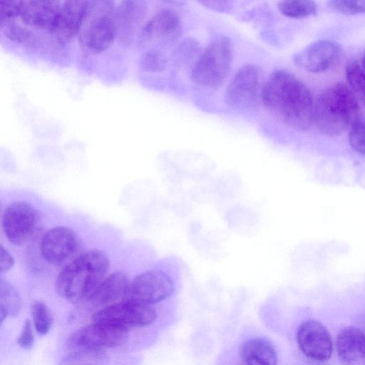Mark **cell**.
Instances as JSON below:
<instances>
[{
  "mask_svg": "<svg viewBox=\"0 0 365 365\" xmlns=\"http://www.w3.org/2000/svg\"><path fill=\"white\" fill-rule=\"evenodd\" d=\"M261 99L274 117L292 128L305 130L313 122L314 103L310 91L286 71L270 74L263 85Z\"/></svg>",
  "mask_w": 365,
  "mask_h": 365,
  "instance_id": "obj_1",
  "label": "cell"
},
{
  "mask_svg": "<svg viewBox=\"0 0 365 365\" xmlns=\"http://www.w3.org/2000/svg\"><path fill=\"white\" fill-rule=\"evenodd\" d=\"M109 267V258L103 251L94 249L82 252L59 272L55 284L56 292L71 302L88 300Z\"/></svg>",
  "mask_w": 365,
  "mask_h": 365,
  "instance_id": "obj_2",
  "label": "cell"
},
{
  "mask_svg": "<svg viewBox=\"0 0 365 365\" xmlns=\"http://www.w3.org/2000/svg\"><path fill=\"white\" fill-rule=\"evenodd\" d=\"M358 100L345 84L338 83L324 91L314 104L313 121L328 136L342 133L356 120Z\"/></svg>",
  "mask_w": 365,
  "mask_h": 365,
  "instance_id": "obj_3",
  "label": "cell"
},
{
  "mask_svg": "<svg viewBox=\"0 0 365 365\" xmlns=\"http://www.w3.org/2000/svg\"><path fill=\"white\" fill-rule=\"evenodd\" d=\"M232 58L230 38L223 35L215 36L195 63L191 71L192 81L208 88L220 86L229 73Z\"/></svg>",
  "mask_w": 365,
  "mask_h": 365,
  "instance_id": "obj_4",
  "label": "cell"
},
{
  "mask_svg": "<svg viewBox=\"0 0 365 365\" xmlns=\"http://www.w3.org/2000/svg\"><path fill=\"white\" fill-rule=\"evenodd\" d=\"M111 1H88L84 19L86 26L80 34L83 46L93 53H100L110 48L115 35V28L110 16Z\"/></svg>",
  "mask_w": 365,
  "mask_h": 365,
  "instance_id": "obj_5",
  "label": "cell"
},
{
  "mask_svg": "<svg viewBox=\"0 0 365 365\" xmlns=\"http://www.w3.org/2000/svg\"><path fill=\"white\" fill-rule=\"evenodd\" d=\"M38 211L30 203L16 201L4 210L1 226L7 240L16 246L28 243L37 231L40 222Z\"/></svg>",
  "mask_w": 365,
  "mask_h": 365,
  "instance_id": "obj_6",
  "label": "cell"
},
{
  "mask_svg": "<svg viewBox=\"0 0 365 365\" xmlns=\"http://www.w3.org/2000/svg\"><path fill=\"white\" fill-rule=\"evenodd\" d=\"M128 335L126 327L94 322L75 331L69 342L78 351L94 352L122 345Z\"/></svg>",
  "mask_w": 365,
  "mask_h": 365,
  "instance_id": "obj_7",
  "label": "cell"
},
{
  "mask_svg": "<svg viewBox=\"0 0 365 365\" xmlns=\"http://www.w3.org/2000/svg\"><path fill=\"white\" fill-rule=\"evenodd\" d=\"M156 318L155 309L150 305L132 299H123L108 305L93 315V322L126 327H145Z\"/></svg>",
  "mask_w": 365,
  "mask_h": 365,
  "instance_id": "obj_8",
  "label": "cell"
},
{
  "mask_svg": "<svg viewBox=\"0 0 365 365\" xmlns=\"http://www.w3.org/2000/svg\"><path fill=\"white\" fill-rule=\"evenodd\" d=\"M261 69L247 64L234 76L225 92L227 103L236 108H248L257 102L262 91Z\"/></svg>",
  "mask_w": 365,
  "mask_h": 365,
  "instance_id": "obj_9",
  "label": "cell"
},
{
  "mask_svg": "<svg viewBox=\"0 0 365 365\" xmlns=\"http://www.w3.org/2000/svg\"><path fill=\"white\" fill-rule=\"evenodd\" d=\"M172 278L157 269L140 273L130 281L125 299L153 304L167 299L173 292Z\"/></svg>",
  "mask_w": 365,
  "mask_h": 365,
  "instance_id": "obj_10",
  "label": "cell"
},
{
  "mask_svg": "<svg viewBox=\"0 0 365 365\" xmlns=\"http://www.w3.org/2000/svg\"><path fill=\"white\" fill-rule=\"evenodd\" d=\"M79 246V237L73 230L65 226H56L43 235L39 252L47 262L61 264L71 259L78 252Z\"/></svg>",
  "mask_w": 365,
  "mask_h": 365,
  "instance_id": "obj_11",
  "label": "cell"
},
{
  "mask_svg": "<svg viewBox=\"0 0 365 365\" xmlns=\"http://www.w3.org/2000/svg\"><path fill=\"white\" fill-rule=\"evenodd\" d=\"M296 339L302 352L312 360L323 362L331 356V336L327 328L315 319L307 320L299 325Z\"/></svg>",
  "mask_w": 365,
  "mask_h": 365,
  "instance_id": "obj_12",
  "label": "cell"
},
{
  "mask_svg": "<svg viewBox=\"0 0 365 365\" xmlns=\"http://www.w3.org/2000/svg\"><path fill=\"white\" fill-rule=\"evenodd\" d=\"M340 55L339 45L333 41L322 40L312 43L296 53L293 61L302 70L320 73L334 66Z\"/></svg>",
  "mask_w": 365,
  "mask_h": 365,
  "instance_id": "obj_13",
  "label": "cell"
},
{
  "mask_svg": "<svg viewBox=\"0 0 365 365\" xmlns=\"http://www.w3.org/2000/svg\"><path fill=\"white\" fill-rule=\"evenodd\" d=\"M61 4L53 1H21L19 18L29 27L51 32Z\"/></svg>",
  "mask_w": 365,
  "mask_h": 365,
  "instance_id": "obj_14",
  "label": "cell"
},
{
  "mask_svg": "<svg viewBox=\"0 0 365 365\" xmlns=\"http://www.w3.org/2000/svg\"><path fill=\"white\" fill-rule=\"evenodd\" d=\"M88 6L85 1H66L61 3L56 22L51 34L58 41L71 39L81 29Z\"/></svg>",
  "mask_w": 365,
  "mask_h": 365,
  "instance_id": "obj_15",
  "label": "cell"
},
{
  "mask_svg": "<svg viewBox=\"0 0 365 365\" xmlns=\"http://www.w3.org/2000/svg\"><path fill=\"white\" fill-rule=\"evenodd\" d=\"M336 348L341 365H365V332L349 326L338 334Z\"/></svg>",
  "mask_w": 365,
  "mask_h": 365,
  "instance_id": "obj_16",
  "label": "cell"
},
{
  "mask_svg": "<svg viewBox=\"0 0 365 365\" xmlns=\"http://www.w3.org/2000/svg\"><path fill=\"white\" fill-rule=\"evenodd\" d=\"M130 281L125 273L117 271L107 274L95 289L89 301L108 306L125 299Z\"/></svg>",
  "mask_w": 365,
  "mask_h": 365,
  "instance_id": "obj_17",
  "label": "cell"
},
{
  "mask_svg": "<svg viewBox=\"0 0 365 365\" xmlns=\"http://www.w3.org/2000/svg\"><path fill=\"white\" fill-rule=\"evenodd\" d=\"M180 29V21L176 13L162 9L145 24L142 34L148 39L170 38L178 34Z\"/></svg>",
  "mask_w": 365,
  "mask_h": 365,
  "instance_id": "obj_18",
  "label": "cell"
},
{
  "mask_svg": "<svg viewBox=\"0 0 365 365\" xmlns=\"http://www.w3.org/2000/svg\"><path fill=\"white\" fill-rule=\"evenodd\" d=\"M241 356L247 365L277 364V356L274 346L262 338L246 341L242 347Z\"/></svg>",
  "mask_w": 365,
  "mask_h": 365,
  "instance_id": "obj_19",
  "label": "cell"
},
{
  "mask_svg": "<svg viewBox=\"0 0 365 365\" xmlns=\"http://www.w3.org/2000/svg\"><path fill=\"white\" fill-rule=\"evenodd\" d=\"M21 301L16 289L6 280L0 279V316L1 324L9 316L18 314Z\"/></svg>",
  "mask_w": 365,
  "mask_h": 365,
  "instance_id": "obj_20",
  "label": "cell"
},
{
  "mask_svg": "<svg viewBox=\"0 0 365 365\" xmlns=\"http://www.w3.org/2000/svg\"><path fill=\"white\" fill-rule=\"evenodd\" d=\"M278 9L289 18L302 19L315 15L317 5L312 1H282L278 4Z\"/></svg>",
  "mask_w": 365,
  "mask_h": 365,
  "instance_id": "obj_21",
  "label": "cell"
},
{
  "mask_svg": "<svg viewBox=\"0 0 365 365\" xmlns=\"http://www.w3.org/2000/svg\"><path fill=\"white\" fill-rule=\"evenodd\" d=\"M346 76L351 91L365 104V71L355 61L349 62L346 67Z\"/></svg>",
  "mask_w": 365,
  "mask_h": 365,
  "instance_id": "obj_22",
  "label": "cell"
},
{
  "mask_svg": "<svg viewBox=\"0 0 365 365\" xmlns=\"http://www.w3.org/2000/svg\"><path fill=\"white\" fill-rule=\"evenodd\" d=\"M31 314L36 331L46 334L51 327L53 318L48 307L42 301H36L31 307Z\"/></svg>",
  "mask_w": 365,
  "mask_h": 365,
  "instance_id": "obj_23",
  "label": "cell"
},
{
  "mask_svg": "<svg viewBox=\"0 0 365 365\" xmlns=\"http://www.w3.org/2000/svg\"><path fill=\"white\" fill-rule=\"evenodd\" d=\"M1 29L13 41L28 45L37 41V36L32 31L16 24L15 22L1 26Z\"/></svg>",
  "mask_w": 365,
  "mask_h": 365,
  "instance_id": "obj_24",
  "label": "cell"
},
{
  "mask_svg": "<svg viewBox=\"0 0 365 365\" xmlns=\"http://www.w3.org/2000/svg\"><path fill=\"white\" fill-rule=\"evenodd\" d=\"M349 141L353 150L365 155V121L356 119L352 122Z\"/></svg>",
  "mask_w": 365,
  "mask_h": 365,
  "instance_id": "obj_25",
  "label": "cell"
},
{
  "mask_svg": "<svg viewBox=\"0 0 365 365\" xmlns=\"http://www.w3.org/2000/svg\"><path fill=\"white\" fill-rule=\"evenodd\" d=\"M140 66L144 71L160 72L165 69L166 59L163 53L158 51H148L141 57Z\"/></svg>",
  "mask_w": 365,
  "mask_h": 365,
  "instance_id": "obj_26",
  "label": "cell"
},
{
  "mask_svg": "<svg viewBox=\"0 0 365 365\" xmlns=\"http://www.w3.org/2000/svg\"><path fill=\"white\" fill-rule=\"evenodd\" d=\"M329 7L343 14L353 15L365 13V1L334 0Z\"/></svg>",
  "mask_w": 365,
  "mask_h": 365,
  "instance_id": "obj_27",
  "label": "cell"
},
{
  "mask_svg": "<svg viewBox=\"0 0 365 365\" xmlns=\"http://www.w3.org/2000/svg\"><path fill=\"white\" fill-rule=\"evenodd\" d=\"M21 1H0V25L14 22L19 17Z\"/></svg>",
  "mask_w": 365,
  "mask_h": 365,
  "instance_id": "obj_28",
  "label": "cell"
},
{
  "mask_svg": "<svg viewBox=\"0 0 365 365\" xmlns=\"http://www.w3.org/2000/svg\"><path fill=\"white\" fill-rule=\"evenodd\" d=\"M19 346L24 349L31 348L34 344V335L31 322L29 319L26 320L23 326L21 334L17 340Z\"/></svg>",
  "mask_w": 365,
  "mask_h": 365,
  "instance_id": "obj_29",
  "label": "cell"
},
{
  "mask_svg": "<svg viewBox=\"0 0 365 365\" xmlns=\"http://www.w3.org/2000/svg\"><path fill=\"white\" fill-rule=\"evenodd\" d=\"M14 264V259L9 250L2 245L0 247V271L6 273Z\"/></svg>",
  "mask_w": 365,
  "mask_h": 365,
  "instance_id": "obj_30",
  "label": "cell"
},
{
  "mask_svg": "<svg viewBox=\"0 0 365 365\" xmlns=\"http://www.w3.org/2000/svg\"><path fill=\"white\" fill-rule=\"evenodd\" d=\"M200 3L208 9L218 11H226L231 8L230 2L225 1H202Z\"/></svg>",
  "mask_w": 365,
  "mask_h": 365,
  "instance_id": "obj_31",
  "label": "cell"
},
{
  "mask_svg": "<svg viewBox=\"0 0 365 365\" xmlns=\"http://www.w3.org/2000/svg\"><path fill=\"white\" fill-rule=\"evenodd\" d=\"M361 66L364 68V70L365 71V52H364V54L363 56L362 66Z\"/></svg>",
  "mask_w": 365,
  "mask_h": 365,
  "instance_id": "obj_32",
  "label": "cell"
},
{
  "mask_svg": "<svg viewBox=\"0 0 365 365\" xmlns=\"http://www.w3.org/2000/svg\"><path fill=\"white\" fill-rule=\"evenodd\" d=\"M363 331L365 332V330L363 329Z\"/></svg>",
  "mask_w": 365,
  "mask_h": 365,
  "instance_id": "obj_33",
  "label": "cell"
}]
</instances>
